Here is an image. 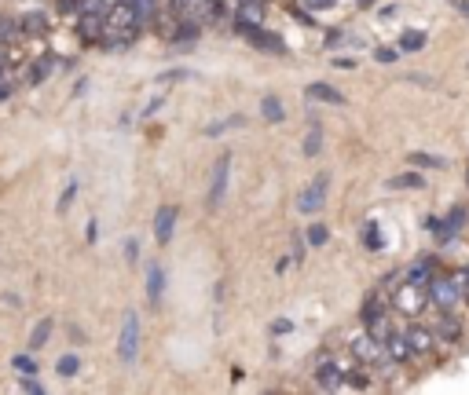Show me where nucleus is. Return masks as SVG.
<instances>
[{"mask_svg": "<svg viewBox=\"0 0 469 395\" xmlns=\"http://www.w3.org/2000/svg\"><path fill=\"white\" fill-rule=\"evenodd\" d=\"M117 359H121L125 366H132V362L140 359V315H136L132 307L121 318V333H117Z\"/></svg>", "mask_w": 469, "mask_h": 395, "instance_id": "obj_1", "label": "nucleus"}, {"mask_svg": "<svg viewBox=\"0 0 469 395\" xmlns=\"http://www.w3.org/2000/svg\"><path fill=\"white\" fill-rule=\"evenodd\" d=\"M228 179H231V154H220L213 162V176H209V194H206V209H220L224 194H228Z\"/></svg>", "mask_w": 469, "mask_h": 395, "instance_id": "obj_2", "label": "nucleus"}, {"mask_svg": "<svg viewBox=\"0 0 469 395\" xmlns=\"http://www.w3.org/2000/svg\"><path fill=\"white\" fill-rule=\"evenodd\" d=\"M326 187H330V176L319 173L312 183L301 190V198H297V209H301V212H319V209H323V201H326Z\"/></svg>", "mask_w": 469, "mask_h": 395, "instance_id": "obj_3", "label": "nucleus"}, {"mask_svg": "<svg viewBox=\"0 0 469 395\" xmlns=\"http://www.w3.org/2000/svg\"><path fill=\"white\" fill-rule=\"evenodd\" d=\"M462 279H433L429 282V301L440 304V307H455V301H462Z\"/></svg>", "mask_w": 469, "mask_h": 395, "instance_id": "obj_4", "label": "nucleus"}, {"mask_svg": "<svg viewBox=\"0 0 469 395\" xmlns=\"http://www.w3.org/2000/svg\"><path fill=\"white\" fill-rule=\"evenodd\" d=\"M173 231H176V205H162L154 212V238H158V245L173 242Z\"/></svg>", "mask_w": 469, "mask_h": 395, "instance_id": "obj_5", "label": "nucleus"}, {"mask_svg": "<svg viewBox=\"0 0 469 395\" xmlns=\"http://www.w3.org/2000/svg\"><path fill=\"white\" fill-rule=\"evenodd\" d=\"M352 351H356V359H363V362H378L381 355H385V344H381L378 337H356L352 340Z\"/></svg>", "mask_w": 469, "mask_h": 395, "instance_id": "obj_6", "label": "nucleus"}, {"mask_svg": "<svg viewBox=\"0 0 469 395\" xmlns=\"http://www.w3.org/2000/svg\"><path fill=\"white\" fill-rule=\"evenodd\" d=\"M77 29H81L84 40H99L103 29H106V12H81Z\"/></svg>", "mask_w": 469, "mask_h": 395, "instance_id": "obj_7", "label": "nucleus"}, {"mask_svg": "<svg viewBox=\"0 0 469 395\" xmlns=\"http://www.w3.org/2000/svg\"><path fill=\"white\" fill-rule=\"evenodd\" d=\"M308 99H315V103H330V106H345V92H337L334 84H323V81H315V84H308L304 88Z\"/></svg>", "mask_w": 469, "mask_h": 395, "instance_id": "obj_8", "label": "nucleus"}, {"mask_svg": "<svg viewBox=\"0 0 469 395\" xmlns=\"http://www.w3.org/2000/svg\"><path fill=\"white\" fill-rule=\"evenodd\" d=\"M315 381L323 384V388H341V384H345V370H341L334 359H323L315 366Z\"/></svg>", "mask_w": 469, "mask_h": 395, "instance_id": "obj_9", "label": "nucleus"}, {"mask_svg": "<svg viewBox=\"0 0 469 395\" xmlns=\"http://www.w3.org/2000/svg\"><path fill=\"white\" fill-rule=\"evenodd\" d=\"M162 290H165V271H162V264L151 260L147 264V301L158 304L162 301Z\"/></svg>", "mask_w": 469, "mask_h": 395, "instance_id": "obj_10", "label": "nucleus"}, {"mask_svg": "<svg viewBox=\"0 0 469 395\" xmlns=\"http://www.w3.org/2000/svg\"><path fill=\"white\" fill-rule=\"evenodd\" d=\"M403 337H407V344H411V351H414V355H422V351H429V348H433V340H436V333H433V329H425V326H411Z\"/></svg>", "mask_w": 469, "mask_h": 395, "instance_id": "obj_11", "label": "nucleus"}, {"mask_svg": "<svg viewBox=\"0 0 469 395\" xmlns=\"http://www.w3.org/2000/svg\"><path fill=\"white\" fill-rule=\"evenodd\" d=\"M264 12H268V0H239V18H246V23H257L264 26Z\"/></svg>", "mask_w": 469, "mask_h": 395, "instance_id": "obj_12", "label": "nucleus"}, {"mask_svg": "<svg viewBox=\"0 0 469 395\" xmlns=\"http://www.w3.org/2000/svg\"><path fill=\"white\" fill-rule=\"evenodd\" d=\"M51 70H56V55H40L37 62H29V66H26V84H34V88H37Z\"/></svg>", "mask_w": 469, "mask_h": 395, "instance_id": "obj_13", "label": "nucleus"}, {"mask_svg": "<svg viewBox=\"0 0 469 395\" xmlns=\"http://www.w3.org/2000/svg\"><path fill=\"white\" fill-rule=\"evenodd\" d=\"M250 40H253V44H257L261 51H272V55H282V51H286L282 37H279V34H268L264 26H257V34H253Z\"/></svg>", "mask_w": 469, "mask_h": 395, "instance_id": "obj_14", "label": "nucleus"}, {"mask_svg": "<svg viewBox=\"0 0 469 395\" xmlns=\"http://www.w3.org/2000/svg\"><path fill=\"white\" fill-rule=\"evenodd\" d=\"M403 279H407L411 285H425V290H429V282H433V260H414Z\"/></svg>", "mask_w": 469, "mask_h": 395, "instance_id": "obj_15", "label": "nucleus"}, {"mask_svg": "<svg viewBox=\"0 0 469 395\" xmlns=\"http://www.w3.org/2000/svg\"><path fill=\"white\" fill-rule=\"evenodd\" d=\"M385 355L396 359V362H403V359H411L414 351H411V344H407V337H403V333H392V337L385 340Z\"/></svg>", "mask_w": 469, "mask_h": 395, "instance_id": "obj_16", "label": "nucleus"}, {"mask_svg": "<svg viewBox=\"0 0 469 395\" xmlns=\"http://www.w3.org/2000/svg\"><path fill=\"white\" fill-rule=\"evenodd\" d=\"M51 329H56V318H40V322L34 326V333H29V351H40L48 344Z\"/></svg>", "mask_w": 469, "mask_h": 395, "instance_id": "obj_17", "label": "nucleus"}, {"mask_svg": "<svg viewBox=\"0 0 469 395\" xmlns=\"http://www.w3.org/2000/svg\"><path fill=\"white\" fill-rule=\"evenodd\" d=\"M407 165H418V168H447L451 162H447L444 154H422V151H414V154H407Z\"/></svg>", "mask_w": 469, "mask_h": 395, "instance_id": "obj_18", "label": "nucleus"}, {"mask_svg": "<svg viewBox=\"0 0 469 395\" xmlns=\"http://www.w3.org/2000/svg\"><path fill=\"white\" fill-rule=\"evenodd\" d=\"M19 29L23 34H29V37H40L48 29V18L40 15V12H29V15H23V23H19Z\"/></svg>", "mask_w": 469, "mask_h": 395, "instance_id": "obj_19", "label": "nucleus"}, {"mask_svg": "<svg viewBox=\"0 0 469 395\" xmlns=\"http://www.w3.org/2000/svg\"><path fill=\"white\" fill-rule=\"evenodd\" d=\"M261 114H264V121H282V117H286L282 99H279V95H264V99H261Z\"/></svg>", "mask_w": 469, "mask_h": 395, "instance_id": "obj_20", "label": "nucleus"}, {"mask_svg": "<svg viewBox=\"0 0 469 395\" xmlns=\"http://www.w3.org/2000/svg\"><path fill=\"white\" fill-rule=\"evenodd\" d=\"M389 187H392V190H422L425 179H422L418 173H400V176L389 179Z\"/></svg>", "mask_w": 469, "mask_h": 395, "instance_id": "obj_21", "label": "nucleus"}, {"mask_svg": "<svg viewBox=\"0 0 469 395\" xmlns=\"http://www.w3.org/2000/svg\"><path fill=\"white\" fill-rule=\"evenodd\" d=\"M319 151H323V128L312 125V128H308V136H304V157H315Z\"/></svg>", "mask_w": 469, "mask_h": 395, "instance_id": "obj_22", "label": "nucleus"}, {"mask_svg": "<svg viewBox=\"0 0 469 395\" xmlns=\"http://www.w3.org/2000/svg\"><path fill=\"white\" fill-rule=\"evenodd\" d=\"M400 48H403V51H422V48H425V34H422V29H403Z\"/></svg>", "mask_w": 469, "mask_h": 395, "instance_id": "obj_23", "label": "nucleus"}, {"mask_svg": "<svg viewBox=\"0 0 469 395\" xmlns=\"http://www.w3.org/2000/svg\"><path fill=\"white\" fill-rule=\"evenodd\" d=\"M458 333H462V326H458L451 315H444V318H440V326H436V337H440V340H451V344H455Z\"/></svg>", "mask_w": 469, "mask_h": 395, "instance_id": "obj_24", "label": "nucleus"}, {"mask_svg": "<svg viewBox=\"0 0 469 395\" xmlns=\"http://www.w3.org/2000/svg\"><path fill=\"white\" fill-rule=\"evenodd\" d=\"M56 370H59V377H77L81 359H77V355H62V359L56 362Z\"/></svg>", "mask_w": 469, "mask_h": 395, "instance_id": "obj_25", "label": "nucleus"}, {"mask_svg": "<svg viewBox=\"0 0 469 395\" xmlns=\"http://www.w3.org/2000/svg\"><path fill=\"white\" fill-rule=\"evenodd\" d=\"M12 366L23 373V377H34V373H37V359H34V355H15Z\"/></svg>", "mask_w": 469, "mask_h": 395, "instance_id": "obj_26", "label": "nucleus"}, {"mask_svg": "<svg viewBox=\"0 0 469 395\" xmlns=\"http://www.w3.org/2000/svg\"><path fill=\"white\" fill-rule=\"evenodd\" d=\"M239 125H242V117H224V121H217V125H206V136L213 140V136L228 132V128H239Z\"/></svg>", "mask_w": 469, "mask_h": 395, "instance_id": "obj_27", "label": "nucleus"}, {"mask_svg": "<svg viewBox=\"0 0 469 395\" xmlns=\"http://www.w3.org/2000/svg\"><path fill=\"white\" fill-rule=\"evenodd\" d=\"M326 238H330V231H326V223H312V227H308V245H326Z\"/></svg>", "mask_w": 469, "mask_h": 395, "instance_id": "obj_28", "label": "nucleus"}, {"mask_svg": "<svg viewBox=\"0 0 469 395\" xmlns=\"http://www.w3.org/2000/svg\"><path fill=\"white\" fill-rule=\"evenodd\" d=\"M363 242H367V249H374V253L381 249V231H378V223H374V220H370L367 227H363Z\"/></svg>", "mask_w": 469, "mask_h": 395, "instance_id": "obj_29", "label": "nucleus"}, {"mask_svg": "<svg viewBox=\"0 0 469 395\" xmlns=\"http://www.w3.org/2000/svg\"><path fill=\"white\" fill-rule=\"evenodd\" d=\"M73 198H77V183H70L67 190H62V198H59V212H67L73 205Z\"/></svg>", "mask_w": 469, "mask_h": 395, "instance_id": "obj_30", "label": "nucleus"}, {"mask_svg": "<svg viewBox=\"0 0 469 395\" xmlns=\"http://www.w3.org/2000/svg\"><path fill=\"white\" fill-rule=\"evenodd\" d=\"M136 4V12H140V18L147 23V18H154V0H132Z\"/></svg>", "mask_w": 469, "mask_h": 395, "instance_id": "obj_31", "label": "nucleus"}, {"mask_svg": "<svg viewBox=\"0 0 469 395\" xmlns=\"http://www.w3.org/2000/svg\"><path fill=\"white\" fill-rule=\"evenodd\" d=\"M304 4H308V12H330L334 0H304Z\"/></svg>", "mask_w": 469, "mask_h": 395, "instance_id": "obj_32", "label": "nucleus"}, {"mask_svg": "<svg viewBox=\"0 0 469 395\" xmlns=\"http://www.w3.org/2000/svg\"><path fill=\"white\" fill-rule=\"evenodd\" d=\"M396 55H400V51H392V48H378V51H374L378 62H396Z\"/></svg>", "mask_w": 469, "mask_h": 395, "instance_id": "obj_33", "label": "nucleus"}, {"mask_svg": "<svg viewBox=\"0 0 469 395\" xmlns=\"http://www.w3.org/2000/svg\"><path fill=\"white\" fill-rule=\"evenodd\" d=\"M56 8H59V12H77L81 0H56Z\"/></svg>", "mask_w": 469, "mask_h": 395, "instance_id": "obj_34", "label": "nucleus"}, {"mask_svg": "<svg viewBox=\"0 0 469 395\" xmlns=\"http://www.w3.org/2000/svg\"><path fill=\"white\" fill-rule=\"evenodd\" d=\"M125 256H129V264H136V256H140V242H129V245H125Z\"/></svg>", "mask_w": 469, "mask_h": 395, "instance_id": "obj_35", "label": "nucleus"}, {"mask_svg": "<svg viewBox=\"0 0 469 395\" xmlns=\"http://www.w3.org/2000/svg\"><path fill=\"white\" fill-rule=\"evenodd\" d=\"M15 34V23L12 18H0V37H12Z\"/></svg>", "mask_w": 469, "mask_h": 395, "instance_id": "obj_36", "label": "nucleus"}, {"mask_svg": "<svg viewBox=\"0 0 469 395\" xmlns=\"http://www.w3.org/2000/svg\"><path fill=\"white\" fill-rule=\"evenodd\" d=\"M23 392H34V395H40V392H45V388H40V384H37L34 377H26V381H23Z\"/></svg>", "mask_w": 469, "mask_h": 395, "instance_id": "obj_37", "label": "nucleus"}, {"mask_svg": "<svg viewBox=\"0 0 469 395\" xmlns=\"http://www.w3.org/2000/svg\"><path fill=\"white\" fill-rule=\"evenodd\" d=\"M348 384H352V388H367V377H363V373H352Z\"/></svg>", "mask_w": 469, "mask_h": 395, "instance_id": "obj_38", "label": "nucleus"}, {"mask_svg": "<svg viewBox=\"0 0 469 395\" xmlns=\"http://www.w3.org/2000/svg\"><path fill=\"white\" fill-rule=\"evenodd\" d=\"M272 329H275V333H290V329H293V326H290V322H286V318H279V322H272Z\"/></svg>", "mask_w": 469, "mask_h": 395, "instance_id": "obj_39", "label": "nucleus"}, {"mask_svg": "<svg viewBox=\"0 0 469 395\" xmlns=\"http://www.w3.org/2000/svg\"><path fill=\"white\" fill-rule=\"evenodd\" d=\"M4 66H8V44L0 40V70H4Z\"/></svg>", "mask_w": 469, "mask_h": 395, "instance_id": "obj_40", "label": "nucleus"}, {"mask_svg": "<svg viewBox=\"0 0 469 395\" xmlns=\"http://www.w3.org/2000/svg\"><path fill=\"white\" fill-rule=\"evenodd\" d=\"M84 238L95 242V220H88V227H84Z\"/></svg>", "mask_w": 469, "mask_h": 395, "instance_id": "obj_41", "label": "nucleus"}, {"mask_svg": "<svg viewBox=\"0 0 469 395\" xmlns=\"http://www.w3.org/2000/svg\"><path fill=\"white\" fill-rule=\"evenodd\" d=\"M8 95H12V84H4V81H0V99H8Z\"/></svg>", "mask_w": 469, "mask_h": 395, "instance_id": "obj_42", "label": "nucleus"}, {"mask_svg": "<svg viewBox=\"0 0 469 395\" xmlns=\"http://www.w3.org/2000/svg\"><path fill=\"white\" fill-rule=\"evenodd\" d=\"M462 293H466V301H469V271L462 275Z\"/></svg>", "mask_w": 469, "mask_h": 395, "instance_id": "obj_43", "label": "nucleus"}, {"mask_svg": "<svg viewBox=\"0 0 469 395\" xmlns=\"http://www.w3.org/2000/svg\"><path fill=\"white\" fill-rule=\"evenodd\" d=\"M370 4H374V0H359V8H370Z\"/></svg>", "mask_w": 469, "mask_h": 395, "instance_id": "obj_44", "label": "nucleus"}]
</instances>
